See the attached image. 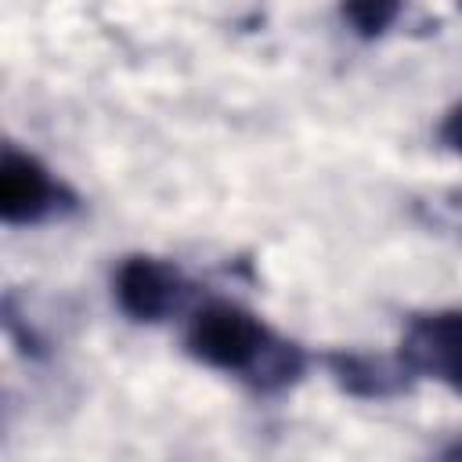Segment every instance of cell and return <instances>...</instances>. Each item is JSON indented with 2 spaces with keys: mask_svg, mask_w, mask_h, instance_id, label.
I'll return each instance as SVG.
<instances>
[{
  "mask_svg": "<svg viewBox=\"0 0 462 462\" xmlns=\"http://www.w3.org/2000/svg\"><path fill=\"white\" fill-rule=\"evenodd\" d=\"M440 141H444L451 152L462 155V105H455V108L444 116V123H440Z\"/></svg>",
  "mask_w": 462,
  "mask_h": 462,
  "instance_id": "cell-7",
  "label": "cell"
},
{
  "mask_svg": "<svg viewBox=\"0 0 462 462\" xmlns=\"http://www.w3.org/2000/svg\"><path fill=\"white\" fill-rule=\"evenodd\" d=\"M72 206V195L51 170L18 148H4L0 159V220L4 224H40L51 213Z\"/></svg>",
  "mask_w": 462,
  "mask_h": 462,
  "instance_id": "cell-2",
  "label": "cell"
},
{
  "mask_svg": "<svg viewBox=\"0 0 462 462\" xmlns=\"http://www.w3.org/2000/svg\"><path fill=\"white\" fill-rule=\"evenodd\" d=\"M325 361L332 368V379L346 393H357V397H393L411 379V368L401 357L386 361V357H368V354H328Z\"/></svg>",
  "mask_w": 462,
  "mask_h": 462,
  "instance_id": "cell-5",
  "label": "cell"
},
{
  "mask_svg": "<svg viewBox=\"0 0 462 462\" xmlns=\"http://www.w3.org/2000/svg\"><path fill=\"white\" fill-rule=\"evenodd\" d=\"M112 296L126 318L152 325L184 307L188 282L173 263H162L155 256H126L116 267Z\"/></svg>",
  "mask_w": 462,
  "mask_h": 462,
  "instance_id": "cell-3",
  "label": "cell"
},
{
  "mask_svg": "<svg viewBox=\"0 0 462 462\" xmlns=\"http://www.w3.org/2000/svg\"><path fill=\"white\" fill-rule=\"evenodd\" d=\"M184 346L199 365L238 375L256 390H282L303 372L296 343H285L253 310L227 300H213L191 314Z\"/></svg>",
  "mask_w": 462,
  "mask_h": 462,
  "instance_id": "cell-1",
  "label": "cell"
},
{
  "mask_svg": "<svg viewBox=\"0 0 462 462\" xmlns=\"http://www.w3.org/2000/svg\"><path fill=\"white\" fill-rule=\"evenodd\" d=\"M401 7H404V0H343L339 4L346 25L365 40L383 36L401 18Z\"/></svg>",
  "mask_w": 462,
  "mask_h": 462,
  "instance_id": "cell-6",
  "label": "cell"
},
{
  "mask_svg": "<svg viewBox=\"0 0 462 462\" xmlns=\"http://www.w3.org/2000/svg\"><path fill=\"white\" fill-rule=\"evenodd\" d=\"M397 357L411 368V375H430L462 393V314L437 310L411 318Z\"/></svg>",
  "mask_w": 462,
  "mask_h": 462,
  "instance_id": "cell-4",
  "label": "cell"
}]
</instances>
